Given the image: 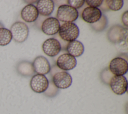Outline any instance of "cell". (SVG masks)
I'll return each mask as SVG.
<instances>
[{"label":"cell","mask_w":128,"mask_h":114,"mask_svg":"<svg viewBox=\"0 0 128 114\" xmlns=\"http://www.w3.org/2000/svg\"><path fill=\"white\" fill-rule=\"evenodd\" d=\"M36 7L39 15L48 17L52 13L54 9V4L52 0H40L37 1Z\"/></svg>","instance_id":"cell-15"},{"label":"cell","mask_w":128,"mask_h":114,"mask_svg":"<svg viewBox=\"0 0 128 114\" xmlns=\"http://www.w3.org/2000/svg\"><path fill=\"white\" fill-rule=\"evenodd\" d=\"M56 19L64 23H73L78 17V11L68 5L60 6L56 12Z\"/></svg>","instance_id":"cell-3"},{"label":"cell","mask_w":128,"mask_h":114,"mask_svg":"<svg viewBox=\"0 0 128 114\" xmlns=\"http://www.w3.org/2000/svg\"><path fill=\"white\" fill-rule=\"evenodd\" d=\"M108 85L112 92L116 95H122L128 89V81L124 75H113L109 81Z\"/></svg>","instance_id":"cell-6"},{"label":"cell","mask_w":128,"mask_h":114,"mask_svg":"<svg viewBox=\"0 0 128 114\" xmlns=\"http://www.w3.org/2000/svg\"><path fill=\"white\" fill-rule=\"evenodd\" d=\"M66 2L68 5L76 10L82 8L85 4V1L84 0H68L66 1Z\"/></svg>","instance_id":"cell-22"},{"label":"cell","mask_w":128,"mask_h":114,"mask_svg":"<svg viewBox=\"0 0 128 114\" xmlns=\"http://www.w3.org/2000/svg\"><path fill=\"white\" fill-rule=\"evenodd\" d=\"M17 71L20 75L24 76H31L34 73L32 63L26 61L18 63L17 66Z\"/></svg>","instance_id":"cell-17"},{"label":"cell","mask_w":128,"mask_h":114,"mask_svg":"<svg viewBox=\"0 0 128 114\" xmlns=\"http://www.w3.org/2000/svg\"><path fill=\"white\" fill-rule=\"evenodd\" d=\"M103 2L102 0H92V1H85V3L88 7L97 8L100 7Z\"/></svg>","instance_id":"cell-23"},{"label":"cell","mask_w":128,"mask_h":114,"mask_svg":"<svg viewBox=\"0 0 128 114\" xmlns=\"http://www.w3.org/2000/svg\"><path fill=\"white\" fill-rule=\"evenodd\" d=\"M100 8H101V9L102 10H103L104 11H109L110 10L108 9L106 4V1H103V2L102 4V5L100 6Z\"/></svg>","instance_id":"cell-25"},{"label":"cell","mask_w":128,"mask_h":114,"mask_svg":"<svg viewBox=\"0 0 128 114\" xmlns=\"http://www.w3.org/2000/svg\"><path fill=\"white\" fill-rule=\"evenodd\" d=\"M52 82L58 89H66L72 84V76L66 71L58 69V70L52 72Z\"/></svg>","instance_id":"cell-4"},{"label":"cell","mask_w":128,"mask_h":114,"mask_svg":"<svg viewBox=\"0 0 128 114\" xmlns=\"http://www.w3.org/2000/svg\"><path fill=\"white\" fill-rule=\"evenodd\" d=\"M108 40L113 44L127 46L128 29L119 25L112 26L108 32Z\"/></svg>","instance_id":"cell-1"},{"label":"cell","mask_w":128,"mask_h":114,"mask_svg":"<svg viewBox=\"0 0 128 114\" xmlns=\"http://www.w3.org/2000/svg\"><path fill=\"white\" fill-rule=\"evenodd\" d=\"M108 21L104 15H102L100 19L96 22L90 24V26L96 32H102L104 30L108 25Z\"/></svg>","instance_id":"cell-19"},{"label":"cell","mask_w":128,"mask_h":114,"mask_svg":"<svg viewBox=\"0 0 128 114\" xmlns=\"http://www.w3.org/2000/svg\"><path fill=\"white\" fill-rule=\"evenodd\" d=\"M102 15L100 9L97 8L87 7L82 10L81 17L86 23L92 24L98 22L100 19Z\"/></svg>","instance_id":"cell-12"},{"label":"cell","mask_w":128,"mask_h":114,"mask_svg":"<svg viewBox=\"0 0 128 114\" xmlns=\"http://www.w3.org/2000/svg\"><path fill=\"white\" fill-rule=\"evenodd\" d=\"M128 11H126L122 15V22L123 24V25L126 27V28H127L128 26Z\"/></svg>","instance_id":"cell-24"},{"label":"cell","mask_w":128,"mask_h":114,"mask_svg":"<svg viewBox=\"0 0 128 114\" xmlns=\"http://www.w3.org/2000/svg\"><path fill=\"white\" fill-rule=\"evenodd\" d=\"M68 53L74 57L80 56L84 52V48L83 44L78 40L68 42L66 46Z\"/></svg>","instance_id":"cell-16"},{"label":"cell","mask_w":128,"mask_h":114,"mask_svg":"<svg viewBox=\"0 0 128 114\" xmlns=\"http://www.w3.org/2000/svg\"><path fill=\"white\" fill-rule=\"evenodd\" d=\"M108 70L114 75H124L128 71L127 60L121 57H115L110 61Z\"/></svg>","instance_id":"cell-7"},{"label":"cell","mask_w":128,"mask_h":114,"mask_svg":"<svg viewBox=\"0 0 128 114\" xmlns=\"http://www.w3.org/2000/svg\"><path fill=\"white\" fill-rule=\"evenodd\" d=\"M42 49L46 55L50 57H53L60 53L62 50V46L58 39L54 38H50L43 43Z\"/></svg>","instance_id":"cell-9"},{"label":"cell","mask_w":128,"mask_h":114,"mask_svg":"<svg viewBox=\"0 0 128 114\" xmlns=\"http://www.w3.org/2000/svg\"><path fill=\"white\" fill-rule=\"evenodd\" d=\"M60 26V21L56 18L48 17L42 22L41 30L46 35H54L58 33Z\"/></svg>","instance_id":"cell-11"},{"label":"cell","mask_w":128,"mask_h":114,"mask_svg":"<svg viewBox=\"0 0 128 114\" xmlns=\"http://www.w3.org/2000/svg\"><path fill=\"white\" fill-rule=\"evenodd\" d=\"M58 91V88H57L53 84L52 81L49 82L48 87L47 89L44 92V94L48 97H53L55 96L57 92Z\"/></svg>","instance_id":"cell-21"},{"label":"cell","mask_w":128,"mask_h":114,"mask_svg":"<svg viewBox=\"0 0 128 114\" xmlns=\"http://www.w3.org/2000/svg\"><path fill=\"white\" fill-rule=\"evenodd\" d=\"M79 34V28L74 23H64L60 25L58 32L60 39L66 43L76 40Z\"/></svg>","instance_id":"cell-2"},{"label":"cell","mask_w":128,"mask_h":114,"mask_svg":"<svg viewBox=\"0 0 128 114\" xmlns=\"http://www.w3.org/2000/svg\"><path fill=\"white\" fill-rule=\"evenodd\" d=\"M12 39L17 43H21L24 42L29 34V29L26 24L22 22H16L10 27Z\"/></svg>","instance_id":"cell-5"},{"label":"cell","mask_w":128,"mask_h":114,"mask_svg":"<svg viewBox=\"0 0 128 114\" xmlns=\"http://www.w3.org/2000/svg\"><path fill=\"white\" fill-rule=\"evenodd\" d=\"M30 85L34 92L44 93L48 87L49 80L44 75L36 74L32 76Z\"/></svg>","instance_id":"cell-8"},{"label":"cell","mask_w":128,"mask_h":114,"mask_svg":"<svg viewBox=\"0 0 128 114\" xmlns=\"http://www.w3.org/2000/svg\"><path fill=\"white\" fill-rule=\"evenodd\" d=\"M12 39L10 30L4 27H0V46H4L8 45Z\"/></svg>","instance_id":"cell-18"},{"label":"cell","mask_w":128,"mask_h":114,"mask_svg":"<svg viewBox=\"0 0 128 114\" xmlns=\"http://www.w3.org/2000/svg\"><path fill=\"white\" fill-rule=\"evenodd\" d=\"M38 12L35 6L28 4L24 6L20 12L22 19L26 23L35 22L38 17Z\"/></svg>","instance_id":"cell-14"},{"label":"cell","mask_w":128,"mask_h":114,"mask_svg":"<svg viewBox=\"0 0 128 114\" xmlns=\"http://www.w3.org/2000/svg\"><path fill=\"white\" fill-rule=\"evenodd\" d=\"M34 72L36 74L46 75L51 70L50 63L48 60L43 56H38L32 63Z\"/></svg>","instance_id":"cell-13"},{"label":"cell","mask_w":128,"mask_h":114,"mask_svg":"<svg viewBox=\"0 0 128 114\" xmlns=\"http://www.w3.org/2000/svg\"><path fill=\"white\" fill-rule=\"evenodd\" d=\"M106 3L108 9L112 11L120 10L124 5L122 0H106Z\"/></svg>","instance_id":"cell-20"},{"label":"cell","mask_w":128,"mask_h":114,"mask_svg":"<svg viewBox=\"0 0 128 114\" xmlns=\"http://www.w3.org/2000/svg\"><path fill=\"white\" fill-rule=\"evenodd\" d=\"M77 61L75 57L68 53L61 54L57 58L56 65L58 68L63 71H69L75 68Z\"/></svg>","instance_id":"cell-10"}]
</instances>
